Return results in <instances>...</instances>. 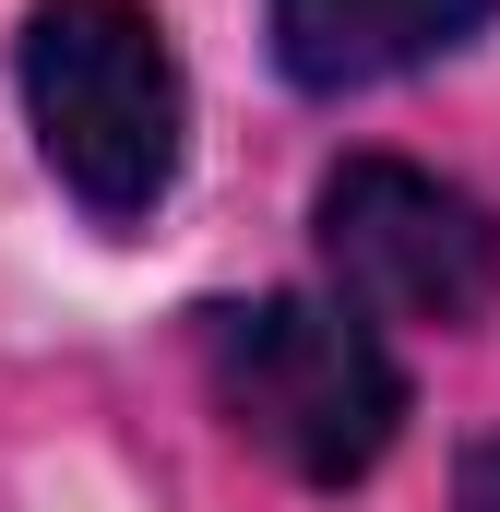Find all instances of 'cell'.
<instances>
[{
	"mask_svg": "<svg viewBox=\"0 0 500 512\" xmlns=\"http://www.w3.org/2000/svg\"><path fill=\"white\" fill-rule=\"evenodd\" d=\"M203 382L250 453L310 489L370 477L405 429V370L346 298H227L203 310Z\"/></svg>",
	"mask_w": 500,
	"mask_h": 512,
	"instance_id": "cell-1",
	"label": "cell"
},
{
	"mask_svg": "<svg viewBox=\"0 0 500 512\" xmlns=\"http://www.w3.org/2000/svg\"><path fill=\"white\" fill-rule=\"evenodd\" d=\"M453 512H500V441L465 453V477H453Z\"/></svg>",
	"mask_w": 500,
	"mask_h": 512,
	"instance_id": "cell-5",
	"label": "cell"
},
{
	"mask_svg": "<svg viewBox=\"0 0 500 512\" xmlns=\"http://www.w3.org/2000/svg\"><path fill=\"white\" fill-rule=\"evenodd\" d=\"M500 0H274V72L298 96H358L465 48Z\"/></svg>",
	"mask_w": 500,
	"mask_h": 512,
	"instance_id": "cell-4",
	"label": "cell"
},
{
	"mask_svg": "<svg viewBox=\"0 0 500 512\" xmlns=\"http://www.w3.org/2000/svg\"><path fill=\"white\" fill-rule=\"evenodd\" d=\"M310 227H322V274H334V298L358 322H441V334H465L500 298L489 203L429 179V167H405V155H346L322 179Z\"/></svg>",
	"mask_w": 500,
	"mask_h": 512,
	"instance_id": "cell-3",
	"label": "cell"
},
{
	"mask_svg": "<svg viewBox=\"0 0 500 512\" xmlns=\"http://www.w3.org/2000/svg\"><path fill=\"white\" fill-rule=\"evenodd\" d=\"M24 108L84 215L131 227L167 203L179 143H191V84L143 0H36L24 12Z\"/></svg>",
	"mask_w": 500,
	"mask_h": 512,
	"instance_id": "cell-2",
	"label": "cell"
}]
</instances>
